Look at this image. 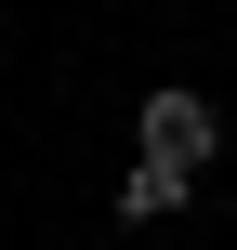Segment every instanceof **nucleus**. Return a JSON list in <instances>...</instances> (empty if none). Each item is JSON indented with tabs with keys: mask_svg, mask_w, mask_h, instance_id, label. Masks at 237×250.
Returning <instances> with one entry per match:
<instances>
[{
	"mask_svg": "<svg viewBox=\"0 0 237 250\" xmlns=\"http://www.w3.org/2000/svg\"><path fill=\"white\" fill-rule=\"evenodd\" d=\"M132 145H145L158 171H185V185H198V158H211L224 132H211V105H198V92H145V119H132Z\"/></svg>",
	"mask_w": 237,
	"mask_h": 250,
	"instance_id": "1",
	"label": "nucleus"
},
{
	"mask_svg": "<svg viewBox=\"0 0 237 250\" xmlns=\"http://www.w3.org/2000/svg\"><path fill=\"white\" fill-rule=\"evenodd\" d=\"M172 211H185V171L132 158V171H119V224H172Z\"/></svg>",
	"mask_w": 237,
	"mask_h": 250,
	"instance_id": "2",
	"label": "nucleus"
}]
</instances>
